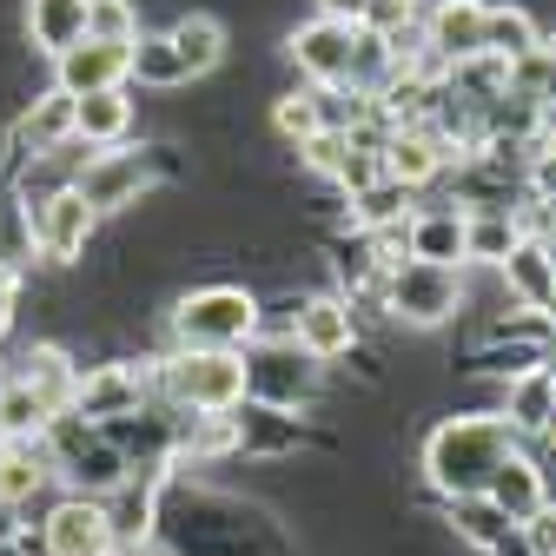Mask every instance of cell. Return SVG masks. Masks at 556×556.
<instances>
[{"label":"cell","instance_id":"obj_1","mask_svg":"<svg viewBox=\"0 0 556 556\" xmlns=\"http://www.w3.org/2000/svg\"><path fill=\"white\" fill-rule=\"evenodd\" d=\"M510 451H517V431L504 425L497 410H483V417H444V425L425 438V483L444 504L483 497Z\"/></svg>","mask_w":556,"mask_h":556},{"label":"cell","instance_id":"obj_2","mask_svg":"<svg viewBox=\"0 0 556 556\" xmlns=\"http://www.w3.org/2000/svg\"><path fill=\"white\" fill-rule=\"evenodd\" d=\"M265 312L245 286H199L173 305V352H245Z\"/></svg>","mask_w":556,"mask_h":556},{"label":"cell","instance_id":"obj_3","mask_svg":"<svg viewBox=\"0 0 556 556\" xmlns=\"http://www.w3.org/2000/svg\"><path fill=\"white\" fill-rule=\"evenodd\" d=\"M470 286H464V271L457 265H417V258H391L384 278H378V305L410 325V331H438L464 312Z\"/></svg>","mask_w":556,"mask_h":556},{"label":"cell","instance_id":"obj_4","mask_svg":"<svg viewBox=\"0 0 556 556\" xmlns=\"http://www.w3.org/2000/svg\"><path fill=\"white\" fill-rule=\"evenodd\" d=\"M186 417H226L245 404V352H173L153 378Z\"/></svg>","mask_w":556,"mask_h":556},{"label":"cell","instance_id":"obj_5","mask_svg":"<svg viewBox=\"0 0 556 556\" xmlns=\"http://www.w3.org/2000/svg\"><path fill=\"white\" fill-rule=\"evenodd\" d=\"M318 378H325V365L318 358H305L292 338H271V344H258V352L245 358V404L258 397L265 410H299V404H312L318 397Z\"/></svg>","mask_w":556,"mask_h":556},{"label":"cell","instance_id":"obj_6","mask_svg":"<svg viewBox=\"0 0 556 556\" xmlns=\"http://www.w3.org/2000/svg\"><path fill=\"white\" fill-rule=\"evenodd\" d=\"M147 391H153V378L139 371V365H126V358L119 365H87L74 378V404H66V417H80V425L106 431V425H119V417H139Z\"/></svg>","mask_w":556,"mask_h":556},{"label":"cell","instance_id":"obj_7","mask_svg":"<svg viewBox=\"0 0 556 556\" xmlns=\"http://www.w3.org/2000/svg\"><path fill=\"white\" fill-rule=\"evenodd\" d=\"M352 40H358V27L312 14V21H299V27L286 34V53H292V66H299L305 87L344 93V74H352Z\"/></svg>","mask_w":556,"mask_h":556},{"label":"cell","instance_id":"obj_8","mask_svg":"<svg viewBox=\"0 0 556 556\" xmlns=\"http://www.w3.org/2000/svg\"><path fill=\"white\" fill-rule=\"evenodd\" d=\"M483 14H491V0H438V8H425V21H417V34H425V66L457 74V66L483 60Z\"/></svg>","mask_w":556,"mask_h":556},{"label":"cell","instance_id":"obj_9","mask_svg":"<svg viewBox=\"0 0 556 556\" xmlns=\"http://www.w3.org/2000/svg\"><path fill=\"white\" fill-rule=\"evenodd\" d=\"M305 358L331 365V358H352L358 352V305L344 292H312L292 305V331H286Z\"/></svg>","mask_w":556,"mask_h":556},{"label":"cell","instance_id":"obj_10","mask_svg":"<svg viewBox=\"0 0 556 556\" xmlns=\"http://www.w3.org/2000/svg\"><path fill=\"white\" fill-rule=\"evenodd\" d=\"M27 226H34V252H40V258H53V265H74V258L87 252V239H93L100 213H93V205L80 199V186H66V192H53V199L27 205Z\"/></svg>","mask_w":556,"mask_h":556},{"label":"cell","instance_id":"obj_11","mask_svg":"<svg viewBox=\"0 0 556 556\" xmlns=\"http://www.w3.org/2000/svg\"><path fill=\"white\" fill-rule=\"evenodd\" d=\"M153 173H160V160L153 153H126V147H113V153H87V166H80V199L93 205V213H119V205H139V192L153 186Z\"/></svg>","mask_w":556,"mask_h":556},{"label":"cell","instance_id":"obj_12","mask_svg":"<svg viewBox=\"0 0 556 556\" xmlns=\"http://www.w3.org/2000/svg\"><path fill=\"white\" fill-rule=\"evenodd\" d=\"M40 549L47 556H113V517L100 497H60L40 523Z\"/></svg>","mask_w":556,"mask_h":556},{"label":"cell","instance_id":"obj_13","mask_svg":"<svg viewBox=\"0 0 556 556\" xmlns=\"http://www.w3.org/2000/svg\"><path fill=\"white\" fill-rule=\"evenodd\" d=\"M126 60L132 47H106V40H80V47H66L53 60V87L66 100H93V93H113L126 87Z\"/></svg>","mask_w":556,"mask_h":556},{"label":"cell","instance_id":"obj_14","mask_svg":"<svg viewBox=\"0 0 556 556\" xmlns=\"http://www.w3.org/2000/svg\"><path fill=\"white\" fill-rule=\"evenodd\" d=\"M444 166H451V139L438 126H391V139H384V179L391 186L417 192V186H431Z\"/></svg>","mask_w":556,"mask_h":556},{"label":"cell","instance_id":"obj_15","mask_svg":"<svg viewBox=\"0 0 556 556\" xmlns=\"http://www.w3.org/2000/svg\"><path fill=\"white\" fill-rule=\"evenodd\" d=\"M483 504H491L497 517H510L517 530L549 504V477H543V464L536 457H523V451H510L504 464H497V477H491V491H483Z\"/></svg>","mask_w":556,"mask_h":556},{"label":"cell","instance_id":"obj_16","mask_svg":"<svg viewBox=\"0 0 556 556\" xmlns=\"http://www.w3.org/2000/svg\"><path fill=\"white\" fill-rule=\"evenodd\" d=\"M497 417H504L517 438H549L556 431V365H536V371L510 378Z\"/></svg>","mask_w":556,"mask_h":556},{"label":"cell","instance_id":"obj_17","mask_svg":"<svg viewBox=\"0 0 556 556\" xmlns=\"http://www.w3.org/2000/svg\"><path fill=\"white\" fill-rule=\"evenodd\" d=\"M504 286H510V305L517 312H556V271H549V245L543 239H517V252L497 265Z\"/></svg>","mask_w":556,"mask_h":556},{"label":"cell","instance_id":"obj_18","mask_svg":"<svg viewBox=\"0 0 556 556\" xmlns=\"http://www.w3.org/2000/svg\"><path fill=\"white\" fill-rule=\"evenodd\" d=\"M404 258H417V265H457V271H464V213H457V205L410 213V226H404Z\"/></svg>","mask_w":556,"mask_h":556},{"label":"cell","instance_id":"obj_19","mask_svg":"<svg viewBox=\"0 0 556 556\" xmlns=\"http://www.w3.org/2000/svg\"><path fill=\"white\" fill-rule=\"evenodd\" d=\"M126 132H132V93L126 87L93 93V100H74V139H80L87 153H113Z\"/></svg>","mask_w":556,"mask_h":556},{"label":"cell","instance_id":"obj_20","mask_svg":"<svg viewBox=\"0 0 556 556\" xmlns=\"http://www.w3.org/2000/svg\"><path fill=\"white\" fill-rule=\"evenodd\" d=\"M179 66H186V80H205V74H219V60H226V21L219 14H179L166 27Z\"/></svg>","mask_w":556,"mask_h":556},{"label":"cell","instance_id":"obj_21","mask_svg":"<svg viewBox=\"0 0 556 556\" xmlns=\"http://www.w3.org/2000/svg\"><path fill=\"white\" fill-rule=\"evenodd\" d=\"M27 40L47 60H60L66 47H80L87 40V0H27Z\"/></svg>","mask_w":556,"mask_h":556},{"label":"cell","instance_id":"obj_22","mask_svg":"<svg viewBox=\"0 0 556 556\" xmlns=\"http://www.w3.org/2000/svg\"><path fill=\"white\" fill-rule=\"evenodd\" d=\"M74 139V100H66L60 87H47L21 119H14V147H27V153H53V147H66Z\"/></svg>","mask_w":556,"mask_h":556},{"label":"cell","instance_id":"obj_23","mask_svg":"<svg viewBox=\"0 0 556 556\" xmlns=\"http://www.w3.org/2000/svg\"><path fill=\"white\" fill-rule=\"evenodd\" d=\"M27 391H40L60 417H66V404H74V378H80V365L60 352V344H27L21 352V371H14Z\"/></svg>","mask_w":556,"mask_h":556},{"label":"cell","instance_id":"obj_24","mask_svg":"<svg viewBox=\"0 0 556 556\" xmlns=\"http://www.w3.org/2000/svg\"><path fill=\"white\" fill-rule=\"evenodd\" d=\"M536 47H543V27L530 21V8H491V14H483V60L517 66Z\"/></svg>","mask_w":556,"mask_h":556},{"label":"cell","instance_id":"obj_25","mask_svg":"<svg viewBox=\"0 0 556 556\" xmlns=\"http://www.w3.org/2000/svg\"><path fill=\"white\" fill-rule=\"evenodd\" d=\"M523 226L510 213H464V265H504L517 252Z\"/></svg>","mask_w":556,"mask_h":556},{"label":"cell","instance_id":"obj_26","mask_svg":"<svg viewBox=\"0 0 556 556\" xmlns=\"http://www.w3.org/2000/svg\"><path fill=\"white\" fill-rule=\"evenodd\" d=\"M126 80H139V87H153V93H173V87H192V80H186V66H179V53H173V40H166V34H139V40H132V60H126Z\"/></svg>","mask_w":556,"mask_h":556},{"label":"cell","instance_id":"obj_27","mask_svg":"<svg viewBox=\"0 0 556 556\" xmlns=\"http://www.w3.org/2000/svg\"><path fill=\"white\" fill-rule=\"evenodd\" d=\"M47 477H53V464H47L40 444H0V504L8 510H21Z\"/></svg>","mask_w":556,"mask_h":556},{"label":"cell","instance_id":"obj_28","mask_svg":"<svg viewBox=\"0 0 556 556\" xmlns=\"http://www.w3.org/2000/svg\"><path fill=\"white\" fill-rule=\"evenodd\" d=\"M271 126H278V139L305 147L312 132L338 126V119H331V93H318V87H305V93H278V100H271Z\"/></svg>","mask_w":556,"mask_h":556},{"label":"cell","instance_id":"obj_29","mask_svg":"<svg viewBox=\"0 0 556 556\" xmlns=\"http://www.w3.org/2000/svg\"><path fill=\"white\" fill-rule=\"evenodd\" d=\"M410 192L404 186H391V179H378V186H365L358 199H352V219H358V232L365 239H384V232H397V226H410Z\"/></svg>","mask_w":556,"mask_h":556},{"label":"cell","instance_id":"obj_30","mask_svg":"<svg viewBox=\"0 0 556 556\" xmlns=\"http://www.w3.org/2000/svg\"><path fill=\"white\" fill-rule=\"evenodd\" d=\"M87 40L132 47V40H139V14H132V0H87Z\"/></svg>","mask_w":556,"mask_h":556},{"label":"cell","instance_id":"obj_31","mask_svg":"<svg viewBox=\"0 0 556 556\" xmlns=\"http://www.w3.org/2000/svg\"><path fill=\"white\" fill-rule=\"evenodd\" d=\"M344 160H352V132H344V126H325V132H312L305 147H299V166L318 173V179H338Z\"/></svg>","mask_w":556,"mask_h":556},{"label":"cell","instance_id":"obj_32","mask_svg":"<svg viewBox=\"0 0 556 556\" xmlns=\"http://www.w3.org/2000/svg\"><path fill=\"white\" fill-rule=\"evenodd\" d=\"M417 21H425V0H371L365 8V34H378V40H410L417 34Z\"/></svg>","mask_w":556,"mask_h":556},{"label":"cell","instance_id":"obj_33","mask_svg":"<svg viewBox=\"0 0 556 556\" xmlns=\"http://www.w3.org/2000/svg\"><path fill=\"white\" fill-rule=\"evenodd\" d=\"M517 536H523V549H530V556H556V504H543Z\"/></svg>","mask_w":556,"mask_h":556},{"label":"cell","instance_id":"obj_34","mask_svg":"<svg viewBox=\"0 0 556 556\" xmlns=\"http://www.w3.org/2000/svg\"><path fill=\"white\" fill-rule=\"evenodd\" d=\"M312 8H318L325 21H344V27H358V21H365V8H371V0H312Z\"/></svg>","mask_w":556,"mask_h":556},{"label":"cell","instance_id":"obj_35","mask_svg":"<svg viewBox=\"0 0 556 556\" xmlns=\"http://www.w3.org/2000/svg\"><path fill=\"white\" fill-rule=\"evenodd\" d=\"M0 543H14V510L0 504Z\"/></svg>","mask_w":556,"mask_h":556},{"label":"cell","instance_id":"obj_36","mask_svg":"<svg viewBox=\"0 0 556 556\" xmlns=\"http://www.w3.org/2000/svg\"><path fill=\"white\" fill-rule=\"evenodd\" d=\"M113 556H153V549H147V543H132V549H113Z\"/></svg>","mask_w":556,"mask_h":556}]
</instances>
